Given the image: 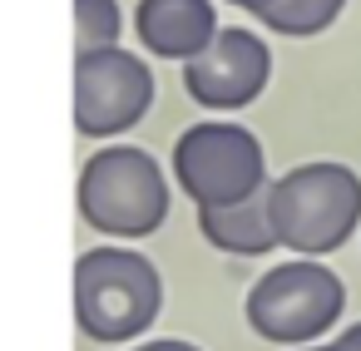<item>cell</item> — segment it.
Instances as JSON below:
<instances>
[{"label":"cell","mask_w":361,"mask_h":351,"mask_svg":"<svg viewBox=\"0 0 361 351\" xmlns=\"http://www.w3.org/2000/svg\"><path fill=\"white\" fill-rule=\"evenodd\" d=\"M272 80V50L252 30H218L213 45L183 60V90L203 109H243Z\"/></svg>","instance_id":"52a82bcc"},{"label":"cell","mask_w":361,"mask_h":351,"mask_svg":"<svg viewBox=\"0 0 361 351\" xmlns=\"http://www.w3.org/2000/svg\"><path fill=\"white\" fill-rule=\"evenodd\" d=\"M307 351H361V321H356V326H346L336 341H326V346H307Z\"/></svg>","instance_id":"7c38bea8"},{"label":"cell","mask_w":361,"mask_h":351,"mask_svg":"<svg viewBox=\"0 0 361 351\" xmlns=\"http://www.w3.org/2000/svg\"><path fill=\"white\" fill-rule=\"evenodd\" d=\"M173 178L198 208L238 203L267 188V159L243 124H193L173 144Z\"/></svg>","instance_id":"5b68a950"},{"label":"cell","mask_w":361,"mask_h":351,"mask_svg":"<svg viewBox=\"0 0 361 351\" xmlns=\"http://www.w3.org/2000/svg\"><path fill=\"white\" fill-rule=\"evenodd\" d=\"M134 30L149 55L159 60H193L213 45L218 35V11L213 0H139Z\"/></svg>","instance_id":"ba28073f"},{"label":"cell","mask_w":361,"mask_h":351,"mask_svg":"<svg viewBox=\"0 0 361 351\" xmlns=\"http://www.w3.org/2000/svg\"><path fill=\"white\" fill-rule=\"evenodd\" d=\"M134 351H198L193 341H144V346H134Z\"/></svg>","instance_id":"4fadbf2b"},{"label":"cell","mask_w":361,"mask_h":351,"mask_svg":"<svg viewBox=\"0 0 361 351\" xmlns=\"http://www.w3.org/2000/svg\"><path fill=\"white\" fill-rule=\"evenodd\" d=\"M154 104V75L129 50H90L75 60V129L90 139H109L134 129Z\"/></svg>","instance_id":"8992f818"},{"label":"cell","mask_w":361,"mask_h":351,"mask_svg":"<svg viewBox=\"0 0 361 351\" xmlns=\"http://www.w3.org/2000/svg\"><path fill=\"white\" fill-rule=\"evenodd\" d=\"M228 6H238V11H252V16H262L272 0H228Z\"/></svg>","instance_id":"5bb4252c"},{"label":"cell","mask_w":361,"mask_h":351,"mask_svg":"<svg viewBox=\"0 0 361 351\" xmlns=\"http://www.w3.org/2000/svg\"><path fill=\"white\" fill-rule=\"evenodd\" d=\"M346 0H272V6L257 16L267 30L277 35H292V40H307V35H322L336 16H341Z\"/></svg>","instance_id":"30bf717a"},{"label":"cell","mask_w":361,"mask_h":351,"mask_svg":"<svg viewBox=\"0 0 361 351\" xmlns=\"http://www.w3.org/2000/svg\"><path fill=\"white\" fill-rule=\"evenodd\" d=\"M119 40V6L114 0H75V45L80 55L104 50Z\"/></svg>","instance_id":"8fae6325"},{"label":"cell","mask_w":361,"mask_h":351,"mask_svg":"<svg viewBox=\"0 0 361 351\" xmlns=\"http://www.w3.org/2000/svg\"><path fill=\"white\" fill-rule=\"evenodd\" d=\"M341 307H346L341 277L331 267H322L317 257H297V262H282L252 282L247 326L262 341L302 346V341H317L326 326H336Z\"/></svg>","instance_id":"277c9868"},{"label":"cell","mask_w":361,"mask_h":351,"mask_svg":"<svg viewBox=\"0 0 361 351\" xmlns=\"http://www.w3.org/2000/svg\"><path fill=\"white\" fill-rule=\"evenodd\" d=\"M164 307L159 267L134 247H90L75 262V316L94 341H129Z\"/></svg>","instance_id":"7a4b0ae2"},{"label":"cell","mask_w":361,"mask_h":351,"mask_svg":"<svg viewBox=\"0 0 361 351\" xmlns=\"http://www.w3.org/2000/svg\"><path fill=\"white\" fill-rule=\"evenodd\" d=\"M267 218L277 247L322 257L346 247L361 223V178L346 164H302L267 183Z\"/></svg>","instance_id":"6da1fadb"},{"label":"cell","mask_w":361,"mask_h":351,"mask_svg":"<svg viewBox=\"0 0 361 351\" xmlns=\"http://www.w3.org/2000/svg\"><path fill=\"white\" fill-rule=\"evenodd\" d=\"M198 228L218 252H233V257H257V252L277 247V233L267 218V188L252 198H238V203L198 208Z\"/></svg>","instance_id":"9c48e42d"},{"label":"cell","mask_w":361,"mask_h":351,"mask_svg":"<svg viewBox=\"0 0 361 351\" xmlns=\"http://www.w3.org/2000/svg\"><path fill=\"white\" fill-rule=\"evenodd\" d=\"M80 218L109 238H149L169 218L164 168L134 144L99 149L80 173Z\"/></svg>","instance_id":"3957f363"}]
</instances>
